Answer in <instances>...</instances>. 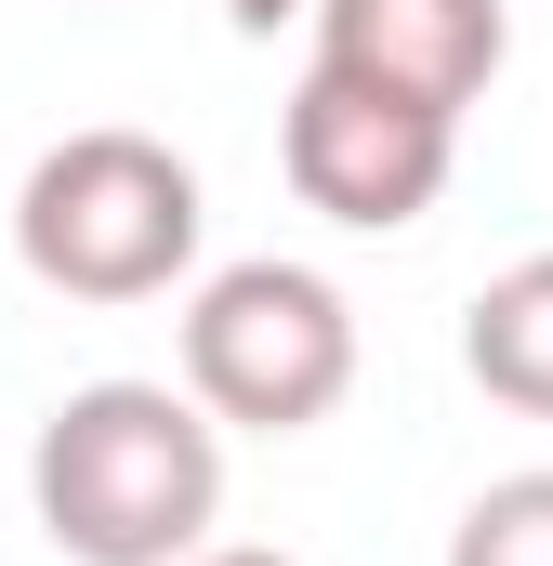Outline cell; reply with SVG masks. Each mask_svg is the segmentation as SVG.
Returning a JSON list of instances; mask_svg holds the SVG:
<instances>
[{
	"label": "cell",
	"mask_w": 553,
	"mask_h": 566,
	"mask_svg": "<svg viewBox=\"0 0 553 566\" xmlns=\"http://www.w3.org/2000/svg\"><path fill=\"white\" fill-rule=\"evenodd\" d=\"M514 53V13L501 0H316V66L369 80V93H409L435 119H461Z\"/></svg>",
	"instance_id": "obj_5"
},
{
	"label": "cell",
	"mask_w": 553,
	"mask_h": 566,
	"mask_svg": "<svg viewBox=\"0 0 553 566\" xmlns=\"http://www.w3.org/2000/svg\"><path fill=\"white\" fill-rule=\"evenodd\" d=\"M448 158H461V119H435L409 93H369L343 66H303L290 80V119H276V171L303 211L356 224V238H396L448 198Z\"/></svg>",
	"instance_id": "obj_4"
},
{
	"label": "cell",
	"mask_w": 553,
	"mask_h": 566,
	"mask_svg": "<svg viewBox=\"0 0 553 566\" xmlns=\"http://www.w3.org/2000/svg\"><path fill=\"white\" fill-rule=\"evenodd\" d=\"M185 396L238 434H303L356 396V303L316 264H225L185 303Z\"/></svg>",
	"instance_id": "obj_3"
},
{
	"label": "cell",
	"mask_w": 553,
	"mask_h": 566,
	"mask_svg": "<svg viewBox=\"0 0 553 566\" xmlns=\"http://www.w3.org/2000/svg\"><path fill=\"white\" fill-rule=\"evenodd\" d=\"M198 171L171 158L158 133H66L27 158L13 185V251L27 277L66 290V303H158V290L198 264Z\"/></svg>",
	"instance_id": "obj_2"
},
{
	"label": "cell",
	"mask_w": 553,
	"mask_h": 566,
	"mask_svg": "<svg viewBox=\"0 0 553 566\" xmlns=\"http://www.w3.org/2000/svg\"><path fill=\"white\" fill-rule=\"evenodd\" d=\"M461 369H474L501 409L553 422V251H528V264H501V277L474 290V316H461Z\"/></svg>",
	"instance_id": "obj_6"
},
{
	"label": "cell",
	"mask_w": 553,
	"mask_h": 566,
	"mask_svg": "<svg viewBox=\"0 0 553 566\" xmlns=\"http://www.w3.org/2000/svg\"><path fill=\"white\" fill-rule=\"evenodd\" d=\"M448 566H553V474H501L461 501L448 527Z\"/></svg>",
	"instance_id": "obj_7"
},
{
	"label": "cell",
	"mask_w": 553,
	"mask_h": 566,
	"mask_svg": "<svg viewBox=\"0 0 553 566\" xmlns=\"http://www.w3.org/2000/svg\"><path fill=\"white\" fill-rule=\"evenodd\" d=\"M198 566H290V554H198Z\"/></svg>",
	"instance_id": "obj_9"
},
{
	"label": "cell",
	"mask_w": 553,
	"mask_h": 566,
	"mask_svg": "<svg viewBox=\"0 0 553 566\" xmlns=\"http://www.w3.org/2000/svg\"><path fill=\"white\" fill-rule=\"evenodd\" d=\"M290 13H316V0H225V27H238V40H276Z\"/></svg>",
	"instance_id": "obj_8"
},
{
	"label": "cell",
	"mask_w": 553,
	"mask_h": 566,
	"mask_svg": "<svg viewBox=\"0 0 553 566\" xmlns=\"http://www.w3.org/2000/svg\"><path fill=\"white\" fill-rule=\"evenodd\" d=\"M27 501L66 566H185L225 514V422L171 382H80L27 448Z\"/></svg>",
	"instance_id": "obj_1"
}]
</instances>
